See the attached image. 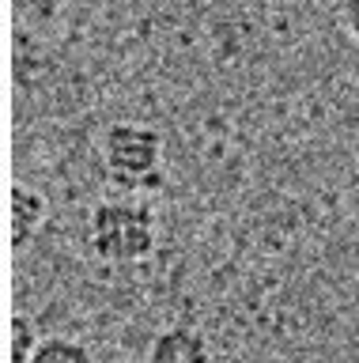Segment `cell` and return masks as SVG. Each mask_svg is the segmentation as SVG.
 Masks as SVG:
<instances>
[{
	"label": "cell",
	"mask_w": 359,
	"mask_h": 363,
	"mask_svg": "<svg viewBox=\"0 0 359 363\" xmlns=\"http://www.w3.org/2000/svg\"><path fill=\"white\" fill-rule=\"evenodd\" d=\"M341 23L352 34V42L359 45V0H341Z\"/></svg>",
	"instance_id": "obj_7"
},
{
	"label": "cell",
	"mask_w": 359,
	"mask_h": 363,
	"mask_svg": "<svg viewBox=\"0 0 359 363\" xmlns=\"http://www.w3.org/2000/svg\"><path fill=\"white\" fill-rule=\"evenodd\" d=\"M50 220V201L46 193H38L35 186L16 182L8 189V235H12L16 250H27L42 235V227Z\"/></svg>",
	"instance_id": "obj_3"
},
{
	"label": "cell",
	"mask_w": 359,
	"mask_h": 363,
	"mask_svg": "<svg viewBox=\"0 0 359 363\" xmlns=\"http://www.w3.org/2000/svg\"><path fill=\"white\" fill-rule=\"evenodd\" d=\"M38 340H42V333L35 329V318L16 311L12 322H8V359H12V363H30Z\"/></svg>",
	"instance_id": "obj_6"
},
{
	"label": "cell",
	"mask_w": 359,
	"mask_h": 363,
	"mask_svg": "<svg viewBox=\"0 0 359 363\" xmlns=\"http://www.w3.org/2000/svg\"><path fill=\"white\" fill-rule=\"evenodd\" d=\"M98 163L106 182L125 197L155 193L166 182V136L144 121H114L98 136Z\"/></svg>",
	"instance_id": "obj_2"
},
{
	"label": "cell",
	"mask_w": 359,
	"mask_h": 363,
	"mask_svg": "<svg viewBox=\"0 0 359 363\" xmlns=\"http://www.w3.org/2000/svg\"><path fill=\"white\" fill-rule=\"evenodd\" d=\"M268 4H280V0H268Z\"/></svg>",
	"instance_id": "obj_8"
},
{
	"label": "cell",
	"mask_w": 359,
	"mask_h": 363,
	"mask_svg": "<svg viewBox=\"0 0 359 363\" xmlns=\"http://www.w3.org/2000/svg\"><path fill=\"white\" fill-rule=\"evenodd\" d=\"M30 363H95V356L84 340H76L69 333H50L38 340Z\"/></svg>",
	"instance_id": "obj_5"
},
{
	"label": "cell",
	"mask_w": 359,
	"mask_h": 363,
	"mask_svg": "<svg viewBox=\"0 0 359 363\" xmlns=\"http://www.w3.org/2000/svg\"><path fill=\"white\" fill-rule=\"evenodd\" d=\"M84 242L91 250V257L103 261V265L114 269L140 265L159 246V223H155V212L144 201L118 193V197H103L87 212Z\"/></svg>",
	"instance_id": "obj_1"
},
{
	"label": "cell",
	"mask_w": 359,
	"mask_h": 363,
	"mask_svg": "<svg viewBox=\"0 0 359 363\" xmlns=\"http://www.w3.org/2000/svg\"><path fill=\"white\" fill-rule=\"evenodd\" d=\"M144 363H212V345L197 325L174 322L152 337Z\"/></svg>",
	"instance_id": "obj_4"
}]
</instances>
